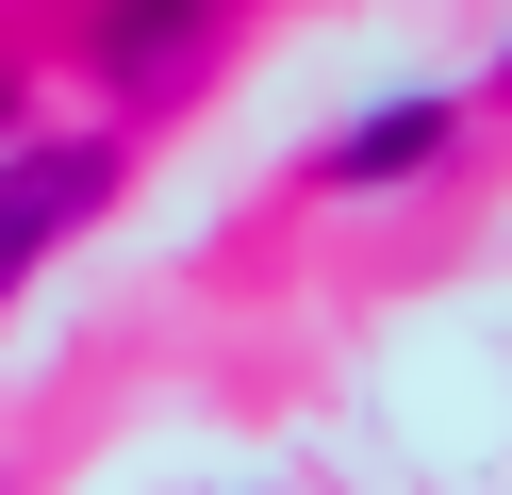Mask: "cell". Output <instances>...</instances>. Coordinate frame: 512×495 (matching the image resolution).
I'll return each mask as SVG.
<instances>
[{"instance_id": "cell-1", "label": "cell", "mask_w": 512, "mask_h": 495, "mask_svg": "<svg viewBox=\"0 0 512 495\" xmlns=\"http://www.w3.org/2000/svg\"><path fill=\"white\" fill-rule=\"evenodd\" d=\"M100 198H116V149H83V132H50V149H0V297L34 281V264L67 248Z\"/></svg>"}, {"instance_id": "cell-2", "label": "cell", "mask_w": 512, "mask_h": 495, "mask_svg": "<svg viewBox=\"0 0 512 495\" xmlns=\"http://www.w3.org/2000/svg\"><path fill=\"white\" fill-rule=\"evenodd\" d=\"M430 149H446V99H397V116H364L331 149V182H397V165H430Z\"/></svg>"}, {"instance_id": "cell-3", "label": "cell", "mask_w": 512, "mask_h": 495, "mask_svg": "<svg viewBox=\"0 0 512 495\" xmlns=\"http://www.w3.org/2000/svg\"><path fill=\"white\" fill-rule=\"evenodd\" d=\"M182 33H199V17H182V0H133V17H116V33H100V50H116V66H133V83H166V66H182Z\"/></svg>"}]
</instances>
